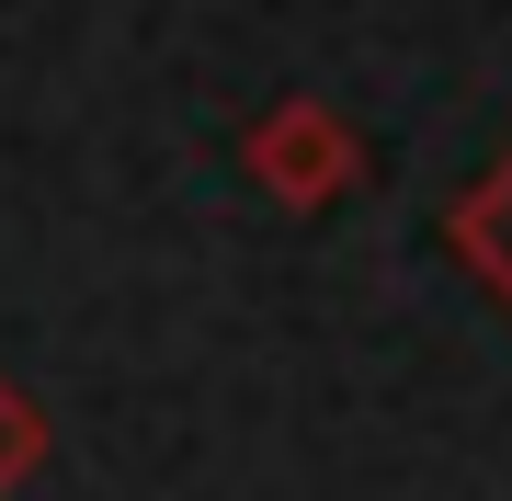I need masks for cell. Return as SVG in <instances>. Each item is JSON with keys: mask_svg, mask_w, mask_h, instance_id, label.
I'll return each instance as SVG.
<instances>
[{"mask_svg": "<svg viewBox=\"0 0 512 501\" xmlns=\"http://www.w3.org/2000/svg\"><path fill=\"white\" fill-rule=\"evenodd\" d=\"M239 171H251L274 205H296V217H319V205H342L353 183H365V137H353L342 103L296 92L274 114H251V137H239Z\"/></svg>", "mask_w": 512, "mask_h": 501, "instance_id": "1", "label": "cell"}, {"mask_svg": "<svg viewBox=\"0 0 512 501\" xmlns=\"http://www.w3.org/2000/svg\"><path fill=\"white\" fill-rule=\"evenodd\" d=\"M444 240H456V262L478 274V297H501V308H512V149L478 171L456 205H444Z\"/></svg>", "mask_w": 512, "mask_h": 501, "instance_id": "2", "label": "cell"}, {"mask_svg": "<svg viewBox=\"0 0 512 501\" xmlns=\"http://www.w3.org/2000/svg\"><path fill=\"white\" fill-rule=\"evenodd\" d=\"M46 445H57L46 399L23 388V376H0V501H12L23 479H46Z\"/></svg>", "mask_w": 512, "mask_h": 501, "instance_id": "3", "label": "cell"}]
</instances>
